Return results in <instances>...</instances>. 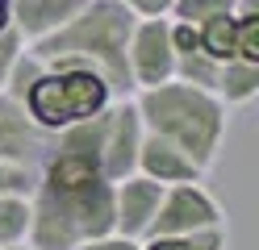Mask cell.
Here are the masks:
<instances>
[{
    "mask_svg": "<svg viewBox=\"0 0 259 250\" xmlns=\"http://www.w3.org/2000/svg\"><path fill=\"white\" fill-rule=\"evenodd\" d=\"M109 100H117V96L88 67H42L34 75V83L21 92L29 121L46 133H59L75 121H88L101 109H109Z\"/></svg>",
    "mask_w": 259,
    "mask_h": 250,
    "instance_id": "277c9868",
    "label": "cell"
},
{
    "mask_svg": "<svg viewBox=\"0 0 259 250\" xmlns=\"http://www.w3.org/2000/svg\"><path fill=\"white\" fill-rule=\"evenodd\" d=\"M55 133L38 129L29 121V113L21 100H13L9 92H0V159L5 163H25V167H42V159L51 155Z\"/></svg>",
    "mask_w": 259,
    "mask_h": 250,
    "instance_id": "ba28073f",
    "label": "cell"
},
{
    "mask_svg": "<svg viewBox=\"0 0 259 250\" xmlns=\"http://www.w3.org/2000/svg\"><path fill=\"white\" fill-rule=\"evenodd\" d=\"M226 225V213L201 183H171L159 196V209L151 217L147 238H167V233H197Z\"/></svg>",
    "mask_w": 259,
    "mask_h": 250,
    "instance_id": "8992f818",
    "label": "cell"
},
{
    "mask_svg": "<svg viewBox=\"0 0 259 250\" xmlns=\"http://www.w3.org/2000/svg\"><path fill=\"white\" fill-rule=\"evenodd\" d=\"M29 238V196H0V246Z\"/></svg>",
    "mask_w": 259,
    "mask_h": 250,
    "instance_id": "9a60e30c",
    "label": "cell"
},
{
    "mask_svg": "<svg viewBox=\"0 0 259 250\" xmlns=\"http://www.w3.org/2000/svg\"><path fill=\"white\" fill-rule=\"evenodd\" d=\"M0 250H29V242H17V246H0Z\"/></svg>",
    "mask_w": 259,
    "mask_h": 250,
    "instance_id": "7402d4cb",
    "label": "cell"
},
{
    "mask_svg": "<svg viewBox=\"0 0 259 250\" xmlns=\"http://www.w3.org/2000/svg\"><path fill=\"white\" fill-rule=\"evenodd\" d=\"M75 250H142V242H134V238H121V233H101V238L79 242Z\"/></svg>",
    "mask_w": 259,
    "mask_h": 250,
    "instance_id": "d6986e66",
    "label": "cell"
},
{
    "mask_svg": "<svg viewBox=\"0 0 259 250\" xmlns=\"http://www.w3.org/2000/svg\"><path fill=\"white\" fill-rule=\"evenodd\" d=\"M222 13H234V0H176L171 5V21H188V25H201L209 17H222Z\"/></svg>",
    "mask_w": 259,
    "mask_h": 250,
    "instance_id": "e0dca14e",
    "label": "cell"
},
{
    "mask_svg": "<svg viewBox=\"0 0 259 250\" xmlns=\"http://www.w3.org/2000/svg\"><path fill=\"white\" fill-rule=\"evenodd\" d=\"M159 196H163V183H155L138 171L117 179L113 183V233L142 242L151 229V217L159 209Z\"/></svg>",
    "mask_w": 259,
    "mask_h": 250,
    "instance_id": "9c48e42d",
    "label": "cell"
},
{
    "mask_svg": "<svg viewBox=\"0 0 259 250\" xmlns=\"http://www.w3.org/2000/svg\"><path fill=\"white\" fill-rule=\"evenodd\" d=\"M134 17H167L176 0H121Z\"/></svg>",
    "mask_w": 259,
    "mask_h": 250,
    "instance_id": "ffe728a7",
    "label": "cell"
},
{
    "mask_svg": "<svg viewBox=\"0 0 259 250\" xmlns=\"http://www.w3.org/2000/svg\"><path fill=\"white\" fill-rule=\"evenodd\" d=\"M79 9H84V0H13L9 5V25L29 46V42L46 38V33H55L59 25H67Z\"/></svg>",
    "mask_w": 259,
    "mask_h": 250,
    "instance_id": "8fae6325",
    "label": "cell"
},
{
    "mask_svg": "<svg viewBox=\"0 0 259 250\" xmlns=\"http://www.w3.org/2000/svg\"><path fill=\"white\" fill-rule=\"evenodd\" d=\"M134 171L155 179V183H163V188H171V183H201V175H205L180 146L167 142V138H159V133H142L138 167H134Z\"/></svg>",
    "mask_w": 259,
    "mask_h": 250,
    "instance_id": "30bf717a",
    "label": "cell"
},
{
    "mask_svg": "<svg viewBox=\"0 0 259 250\" xmlns=\"http://www.w3.org/2000/svg\"><path fill=\"white\" fill-rule=\"evenodd\" d=\"M34 188H38V167L0 159V196H34Z\"/></svg>",
    "mask_w": 259,
    "mask_h": 250,
    "instance_id": "ac0fdd59",
    "label": "cell"
},
{
    "mask_svg": "<svg viewBox=\"0 0 259 250\" xmlns=\"http://www.w3.org/2000/svg\"><path fill=\"white\" fill-rule=\"evenodd\" d=\"M142 117L130 96L109 100L105 109V125H101V175L109 183H117L125 175H134L138 167V146H142Z\"/></svg>",
    "mask_w": 259,
    "mask_h": 250,
    "instance_id": "52a82bcc",
    "label": "cell"
},
{
    "mask_svg": "<svg viewBox=\"0 0 259 250\" xmlns=\"http://www.w3.org/2000/svg\"><path fill=\"white\" fill-rule=\"evenodd\" d=\"M218 59H209L205 50L197 46V50H188V55H176V75L171 79H184V83H192V88H209L213 92V83H218Z\"/></svg>",
    "mask_w": 259,
    "mask_h": 250,
    "instance_id": "2e32d148",
    "label": "cell"
},
{
    "mask_svg": "<svg viewBox=\"0 0 259 250\" xmlns=\"http://www.w3.org/2000/svg\"><path fill=\"white\" fill-rule=\"evenodd\" d=\"M9 5L13 0H0V29H9Z\"/></svg>",
    "mask_w": 259,
    "mask_h": 250,
    "instance_id": "44dd1931",
    "label": "cell"
},
{
    "mask_svg": "<svg viewBox=\"0 0 259 250\" xmlns=\"http://www.w3.org/2000/svg\"><path fill=\"white\" fill-rule=\"evenodd\" d=\"M138 17L130 13L121 0H84L67 25H59L55 33L29 42V50L46 67H88L96 71L113 96H130V67H125V42Z\"/></svg>",
    "mask_w": 259,
    "mask_h": 250,
    "instance_id": "6da1fadb",
    "label": "cell"
},
{
    "mask_svg": "<svg viewBox=\"0 0 259 250\" xmlns=\"http://www.w3.org/2000/svg\"><path fill=\"white\" fill-rule=\"evenodd\" d=\"M134 109L142 117V129L176 142L201 171L218 163L226 129H230V109L209 88L167 79V83H155V88H138Z\"/></svg>",
    "mask_w": 259,
    "mask_h": 250,
    "instance_id": "7a4b0ae2",
    "label": "cell"
},
{
    "mask_svg": "<svg viewBox=\"0 0 259 250\" xmlns=\"http://www.w3.org/2000/svg\"><path fill=\"white\" fill-rule=\"evenodd\" d=\"M113 233V183H46L29 196V250H75L79 242Z\"/></svg>",
    "mask_w": 259,
    "mask_h": 250,
    "instance_id": "3957f363",
    "label": "cell"
},
{
    "mask_svg": "<svg viewBox=\"0 0 259 250\" xmlns=\"http://www.w3.org/2000/svg\"><path fill=\"white\" fill-rule=\"evenodd\" d=\"M142 250H226V225L197 229V233H167V238H142Z\"/></svg>",
    "mask_w": 259,
    "mask_h": 250,
    "instance_id": "5bb4252c",
    "label": "cell"
},
{
    "mask_svg": "<svg viewBox=\"0 0 259 250\" xmlns=\"http://www.w3.org/2000/svg\"><path fill=\"white\" fill-rule=\"evenodd\" d=\"M213 96L222 100L226 109L234 105H251L259 96V63H242V59H226L218 67V83H213Z\"/></svg>",
    "mask_w": 259,
    "mask_h": 250,
    "instance_id": "7c38bea8",
    "label": "cell"
},
{
    "mask_svg": "<svg viewBox=\"0 0 259 250\" xmlns=\"http://www.w3.org/2000/svg\"><path fill=\"white\" fill-rule=\"evenodd\" d=\"M125 67L130 83L138 88H155L176 75V46H171V25L167 17H138L125 42Z\"/></svg>",
    "mask_w": 259,
    "mask_h": 250,
    "instance_id": "5b68a950",
    "label": "cell"
},
{
    "mask_svg": "<svg viewBox=\"0 0 259 250\" xmlns=\"http://www.w3.org/2000/svg\"><path fill=\"white\" fill-rule=\"evenodd\" d=\"M234 38H238V21H234V13H222V17H209V21L197 25V42L209 59H234Z\"/></svg>",
    "mask_w": 259,
    "mask_h": 250,
    "instance_id": "4fadbf2b",
    "label": "cell"
}]
</instances>
